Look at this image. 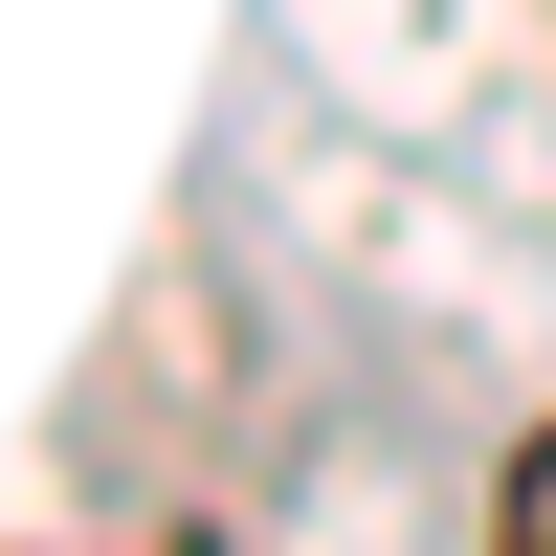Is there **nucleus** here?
Here are the masks:
<instances>
[{
    "label": "nucleus",
    "mask_w": 556,
    "mask_h": 556,
    "mask_svg": "<svg viewBox=\"0 0 556 556\" xmlns=\"http://www.w3.org/2000/svg\"><path fill=\"white\" fill-rule=\"evenodd\" d=\"M490 556H556V424L513 445V490H490Z\"/></svg>",
    "instance_id": "nucleus-1"
}]
</instances>
